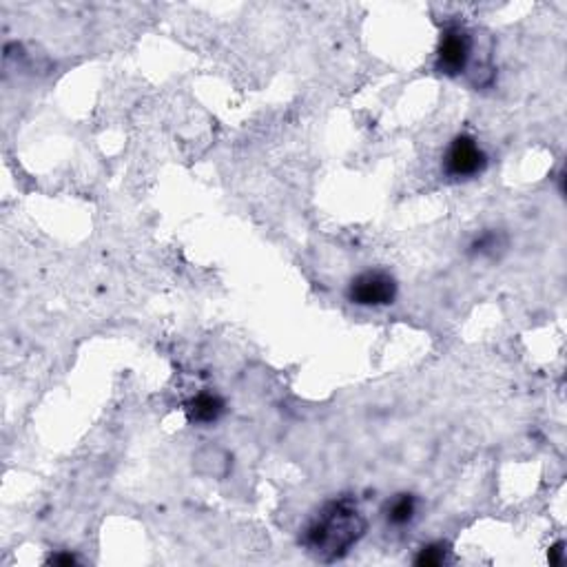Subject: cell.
<instances>
[{
  "mask_svg": "<svg viewBox=\"0 0 567 567\" xmlns=\"http://www.w3.org/2000/svg\"><path fill=\"white\" fill-rule=\"evenodd\" d=\"M368 530L364 512L353 496L330 499L310 516L302 530V545L322 563L344 559Z\"/></svg>",
  "mask_w": 567,
  "mask_h": 567,
  "instance_id": "1",
  "label": "cell"
},
{
  "mask_svg": "<svg viewBox=\"0 0 567 567\" xmlns=\"http://www.w3.org/2000/svg\"><path fill=\"white\" fill-rule=\"evenodd\" d=\"M399 284L388 270L370 269L364 273L355 275L346 288V298L350 304L364 306V308H379V306H390L397 299Z\"/></svg>",
  "mask_w": 567,
  "mask_h": 567,
  "instance_id": "2",
  "label": "cell"
},
{
  "mask_svg": "<svg viewBox=\"0 0 567 567\" xmlns=\"http://www.w3.org/2000/svg\"><path fill=\"white\" fill-rule=\"evenodd\" d=\"M473 34L464 24L453 23L441 32L439 44H436L435 69L444 76H461L468 69L470 58H473Z\"/></svg>",
  "mask_w": 567,
  "mask_h": 567,
  "instance_id": "3",
  "label": "cell"
},
{
  "mask_svg": "<svg viewBox=\"0 0 567 567\" xmlns=\"http://www.w3.org/2000/svg\"><path fill=\"white\" fill-rule=\"evenodd\" d=\"M485 169H488V155L473 135L461 133L453 138L444 153V173L450 180L479 178Z\"/></svg>",
  "mask_w": 567,
  "mask_h": 567,
  "instance_id": "4",
  "label": "cell"
},
{
  "mask_svg": "<svg viewBox=\"0 0 567 567\" xmlns=\"http://www.w3.org/2000/svg\"><path fill=\"white\" fill-rule=\"evenodd\" d=\"M182 410L184 415H187L189 424L213 425L222 419L224 413H227V401L220 397L218 393L204 390V393L193 395V397L184 401Z\"/></svg>",
  "mask_w": 567,
  "mask_h": 567,
  "instance_id": "5",
  "label": "cell"
},
{
  "mask_svg": "<svg viewBox=\"0 0 567 567\" xmlns=\"http://www.w3.org/2000/svg\"><path fill=\"white\" fill-rule=\"evenodd\" d=\"M384 516L386 521H388V525H395V528H404V525L413 523L416 516L415 494L401 492V494L393 496V499L384 505Z\"/></svg>",
  "mask_w": 567,
  "mask_h": 567,
  "instance_id": "6",
  "label": "cell"
},
{
  "mask_svg": "<svg viewBox=\"0 0 567 567\" xmlns=\"http://www.w3.org/2000/svg\"><path fill=\"white\" fill-rule=\"evenodd\" d=\"M505 249V235L499 230H485L479 238L473 240L468 253L473 258H494L499 250Z\"/></svg>",
  "mask_w": 567,
  "mask_h": 567,
  "instance_id": "7",
  "label": "cell"
},
{
  "mask_svg": "<svg viewBox=\"0 0 567 567\" xmlns=\"http://www.w3.org/2000/svg\"><path fill=\"white\" fill-rule=\"evenodd\" d=\"M450 561V545L444 543V541H435V543L424 545L419 552H416L415 565L419 567H439Z\"/></svg>",
  "mask_w": 567,
  "mask_h": 567,
  "instance_id": "8",
  "label": "cell"
},
{
  "mask_svg": "<svg viewBox=\"0 0 567 567\" xmlns=\"http://www.w3.org/2000/svg\"><path fill=\"white\" fill-rule=\"evenodd\" d=\"M47 563L49 565H73V563H78V559L72 554V552H56V554L49 556Z\"/></svg>",
  "mask_w": 567,
  "mask_h": 567,
  "instance_id": "9",
  "label": "cell"
},
{
  "mask_svg": "<svg viewBox=\"0 0 567 567\" xmlns=\"http://www.w3.org/2000/svg\"><path fill=\"white\" fill-rule=\"evenodd\" d=\"M550 563L552 565L563 563V543H556L554 548L550 550Z\"/></svg>",
  "mask_w": 567,
  "mask_h": 567,
  "instance_id": "10",
  "label": "cell"
}]
</instances>
